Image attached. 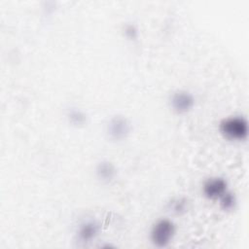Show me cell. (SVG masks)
I'll list each match as a JSON object with an SVG mask.
<instances>
[{"instance_id": "6da1fadb", "label": "cell", "mask_w": 249, "mask_h": 249, "mask_svg": "<svg viewBox=\"0 0 249 249\" xmlns=\"http://www.w3.org/2000/svg\"><path fill=\"white\" fill-rule=\"evenodd\" d=\"M220 132L230 140H243L248 135V122L242 116H231L219 124Z\"/></svg>"}, {"instance_id": "7a4b0ae2", "label": "cell", "mask_w": 249, "mask_h": 249, "mask_svg": "<svg viewBox=\"0 0 249 249\" xmlns=\"http://www.w3.org/2000/svg\"><path fill=\"white\" fill-rule=\"evenodd\" d=\"M175 231V224L171 220L167 218L159 219L152 227L151 240L159 248L166 247L173 239Z\"/></svg>"}, {"instance_id": "3957f363", "label": "cell", "mask_w": 249, "mask_h": 249, "mask_svg": "<svg viewBox=\"0 0 249 249\" xmlns=\"http://www.w3.org/2000/svg\"><path fill=\"white\" fill-rule=\"evenodd\" d=\"M131 130V124L127 118L117 115L110 119L107 124V133L112 140L120 141L125 139Z\"/></svg>"}, {"instance_id": "277c9868", "label": "cell", "mask_w": 249, "mask_h": 249, "mask_svg": "<svg viewBox=\"0 0 249 249\" xmlns=\"http://www.w3.org/2000/svg\"><path fill=\"white\" fill-rule=\"evenodd\" d=\"M195 105L194 95L187 90H177L170 97V106L178 114H185Z\"/></svg>"}, {"instance_id": "5b68a950", "label": "cell", "mask_w": 249, "mask_h": 249, "mask_svg": "<svg viewBox=\"0 0 249 249\" xmlns=\"http://www.w3.org/2000/svg\"><path fill=\"white\" fill-rule=\"evenodd\" d=\"M228 191V182L223 177H211L207 179L203 186L202 192L205 197L215 200L219 199Z\"/></svg>"}, {"instance_id": "8992f818", "label": "cell", "mask_w": 249, "mask_h": 249, "mask_svg": "<svg viewBox=\"0 0 249 249\" xmlns=\"http://www.w3.org/2000/svg\"><path fill=\"white\" fill-rule=\"evenodd\" d=\"M100 231V225L95 220L83 222L78 229V237L83 242H89L94 239Z\"/></svg>"}, {"instance_id": "52a82bcc", "label": "cell", "mask_w": 249, "mask_h": 249, "mask_svg": "<svg viewBox=\"0 0 249 249\" xmlns=\"http://www.w3.org/2000/svg\"><path fill=\"white\" fill-rule=\"evenodd\" d=\"M95 173L100 181L103 183H110L117 175V168L111 161L104 160L97 163Z\"/></svg>"}, {"instance_id": "ba28073f", "label": "cell", "mask_w": 249, "mask_h": 249, "mask_svg": "<svg viewBox=\"0 0 249 249\" xmlns=\"http://www.w3.org/2000/svg\"><path fill=\"white\" fill-rule=\"evenodd\" d=\"M67 119L70 124L76 126H80L86 124L87 122V116L86 114L77 108H71L67 112Z\"/></svg>"}, {"instance_id": "9c48e42d", "label": "cell", "mask_w": 249, "mask_h": 249, "mask_svg": "<svg viewBox=\"0 0 249 249\" xmlns=\"http://www.w3.org/2000/svg\"><path fill=\"white\" fill-rule=\"evenodd\" d=\"M220 206L225 211L232 210L236 204V196L233 193L227 191L220 198Z\"/></svg>"}, {"instance_id": "30bf717a", "label": "cell", "mask_w": 249, "mask_h": 249, "mask_svg": "<svg viewBox=\"0 0 249 249\" xmlns=\"http://www.w3.org/2000/svg\"><path fill=\"white\" fill-rule=\"evenodd\" d=\"M187 206H188V201L185 198H177L172 203L173 211L179 215L184 214L187 211Z\"/></svg>"}, {"instance_id": "8fae6325", "label": "cell", "mask_w": 249, "mask_h": 249, "mask_svg": "<svg viewBox=\"0 0 249 249\" xmlns=\"http://www.w3.org/2000/svg\"><path fill=\"white\" fill-rule=\"evenodd\" d=\"M124 32L126 38L129 40H135L138 37V29L137 27L132 23H127L124 25Z\"/></svg>"}]
</instances>
